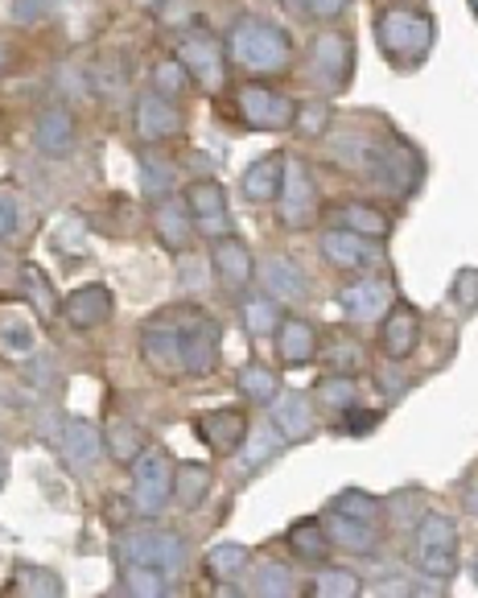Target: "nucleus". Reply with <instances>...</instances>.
Listing matches in <instances>:
<instances>
[{"label":"nucleus","instance_id":"ea45409f","mask_svg":"<svg viewBox=\"0 0 478 598\" xmlns=\"http://www.w3.org/2000/svg\"><path fill=\"white\" fill-rule=\"evenodd\" d=\"M334 512L354 516V520H375V516H379V499L359 492V487H347V492L334 495Z\"/></svg>","mask_w":478,"mask_h":598},{"label":"nucleus","instance_id":"e433bc0d","mask_svg":"<svg viewBox=\"0 0 478 598\" xmlns=\"http://www.w3.org/2000/svg\"><path fill=\"white\" fill-rule=\"evenodd\" d=\"M363 590V582L351 570H322L313 577V595L318 598H354Z\"/></svg>","mask_w":478,"mask_h":598},{"label":"nucleus","instance_id":"a19ab883","mask_svg":"<svg viewBox=\"0 0 478 598\" xmlns=\"http://www.w3.org/2000/svg\"><path fill=\"white\" fill-rule=\"evenodd\" d=\"M34 327L25 322V318H4L0 322V347L9 351V355H29L34 351Z\"/></svg>","mask_w":478,"mask_h":598},{"label":"nucleus","instance_id":"58836bf2","mask_svg":"<svg viewBox=\"0 0 478 598\" xmlns=\"http://www.w3.org/2000/svg\"><path fill=\"white\" fill-rule=\"evenodd\" d=\"M22 281L29 289V297H34V306L42 309V318H50L54 309H59V297H54V285H50V277H46L38 265H25L22 268Z\"/></svg>","mask_w":478,"mask_h":598},{"label":"nucleus","instance_id":"c85d7f7f","mask_svg":"<svg viewBox=\"0 0 478 598\" xmlns=\"http://www.w3.org/2000/svg\"><path fill=\"white\" fill-rule=\"evenodd\" d=\"M70 141H75V120H70V112L54 107V112H46L42 120H38V149H46V153H66Z\"/></svg>","mask_w":478,"mask_h":598},{"label":"nucleus","instance_id":"c9c22d12","mask_svg":"<svg viewBox=\"0 0 478 598\" xmlns=\"http://www.w3.org/2000/svg\"><path fill=\"white\" fill-rule=\"evenodd\" d=\"M240 392L251 396L256 405H272V400H276V371L251 364V368L240 371Z\"/></svg>","mask_w":478,"mask_h":598},{"label":"nucleus","instance_id":"6e6552de","mask_svg":"<svg viewBox=\"0 0 478 598\" xmlns=\"http://www.w3.org/2000/svg\"><path fill=\"white\" fill-rule=\"evenodd\" d=\"M276 206H281V219L289 227H306L318 215V190H313L310 169L293 157H285V182H281Z\"/></svg>","mask_w":478,"mask_h":598},{"label":"nucleus","instance_id":"a878e982","mask_svg":"<svg viewBox=\"0 0 478 598\" xmlns=\"http://www.w3.org/2000/svg\"><path fill=\"white\" fill-rule=\"evenodd\" d=\"M334 545H343V549H351V554H367L375 549V529L372 520H354V516H343L334 512L331 516V529H326Z\"/></svg>","mask_w":478,"mask_h":598},{"label":"nucleus","instance_id":"9d476101","mask_svg":"<svg viewBox=\"0 0 478 598\" xmlns=\"http://www.w3.org/2000/svg\"><path fill=\"white\" fill-rule=\"evenodd\" d=\"M182 339H186V330H182V327H169L166 318L148 322V327L141 330V351H145L148 368L162 371V376H178V371H186Z\"/></svg>","mask_w":478,"mask_h":598},{"label":"nucleus","instance_id":"09e8293b","mask_svg":"<svg viewBox=\"0 0 478 598\" xmlns=\"http://www.w3.org/2000/svg\"><path fill=\"white\" fill-rule=\"evenodd\" d=\"M375 425H379V412L372 409H347V417H343V430L347 433H372Z\"/></svg>","mask_w":478,"mask_h":598},{"label":"nucleus","instance_id":"8fccbe9b","mask_svg":"<svg viewBox=\"0 0 478 598\" xmlns=\"http://www.w3.org/2000/svg\"><path fill=\"white\" fill-rule=\"evenodd\" d=\"M46 9H50V0H13V21L34 25V21L46 17Z\"/></svg>","mask_w":478,"mask_h":598},{"label":"nucleus","instance_id":"3c124183","mask_svg":"<svg viewBox=\"0 0 478 598\" xmlns=\"http://www.w3.org/2000/svg\"><path fill=\"white\" fill-rule=\"evenodd\" d=\"M13 227H17V203H13V194H0V240H9Z\"/></svg>","mask_w":478,"mask_h":598},{"label":"nucleus","instance_id":"f257e3e1","mask_svg":"<svg viewBox=\"0 0 478 598\" xmlns=\"http://www.w3.org/2000/svg\"><path fill=\"white\" fill-rule=\"evenodd\" d=\"M437 25L429 13H416V9H384L375 21V38L379 50L396 62V66H416L434 50Z\"/></svg>","mask_w":478,"mask_h":598},{"label":"nucleus","instance_id":"2eb2a0df","mask_svg":"<svg viewBox=\"0 0 478 598\" xmlns=\"http://www.w3.org/2000/svg\"><path fill=\"white\" fill-rule=\"evenodd\" d=\"M219 347H223L219 322H210V318H194V327H190L186 339H182V355H186L190 376H207V371H215V364H219Z\"/></svg>","mask_w":478,"mask_h":598},{"label":"nucleus","instance_id":"412c9836","mask_svg":"<svg viewBox=\"0 0 478 598\" xmlns=\"http://www.w3.org/2000/svg\"><path fill=\"white\" fill-rule=\"evenodd\" d=\"M276 351H281V359L285 364H310L313 351H318V334L306 318H281V327H276Z\"/></svg>","mask_w":478,"mask_h":598},{"label":"nucleus","instance_id":"f3484780","mask_svg":"<svg viewBox=\"0 0 478 598\" xmlns=\"http://www.w3.org/2000/svg\"><path fill=\"white\" fill-rule=\"evenodd\" d=\"M313 66H318V79L331 82V87H343L347 75H351V41L343 34H322L313 41Z\"/></svg>","mask_w":478,"mask_h":598},{"label":"nucleus","instance_id":"4be33fe9","mask_svg":"<svg viewBox=\"0 0 478 598\" xmlns=\"http://www.w3.org/2000/svg\"><path fill=\"white\" fill-rule=\"evenodd\" d=\"M322 256H326L334 268H363L372 260V244H367L363 236L347 231V227H343V231L334 227V231L322 236Z\"/></svg>","mask_w":478,"mask_h":598},{"label":"nucleus","instance_id":"39448f33","mask_svg":"<svg viewBox=\"0 0 478 598\" xmlns=\"http://www.w3.org/2000/svg\"><path fill=\"white\" fill-rule=\"evenodd\" d=\"M120 561L125 565H157L173 577L186 561V545L173 533H132L120 540Z\"/></svg>","mask_w":478,"mask_h":598},{"label":"nucleus","instance_id":"79ce46f5","mask_svg":"<svg viewBox=\"0 0 478 598\" xmlns=\"http://www.w3.org/2000/svg\"><path fill=\"white\" fill-rule=\"evenodd\" d=\"M153 82H157V96H182L190 87V71L178 59H166L153 66Z\"/></svg>","mask_w":478,"mask_h":598},{"label":"nucleus","instance_id":"864d4df0","mask_svg":"<svg viewBox=\"0 0 478 598\" xmlns=\"http://www.w3.org/2000/svg\"><path fill=\"white\" fill-rule=\"evenodd\" d=\"M347 4H351V0H310V13L313 17H338Z\"/></svg>","mask_w":478,"mask_h":598},{"label":"nucleus","instance_id":"4d7b16f0","mask_svg":"<svg viewBox=\"0 0 478 598\" xmlns=\"http://www.w3.org/2000/svg\"><path fill=\"white\" fill-rule=\"evenodd\" d=\"M0 62H4V50H0Z\"/></svg>","mask_w":478,"mask_h":598},{"label":"nucleus","instance_id":"a18cd8bd","mask_svg":"<svg viewBox=\"0 0 478 598\" xmlns=\"http://www.w3.org/2000/svg\"><path fill=\"white\" fill-rule=\"evenodd\" d=\"M107 446H112V454L120 462H132L141 454V433L132 430V425H107Z\"/></svg>","mask_w":478,"mask_h":598},{"label":"nucleus","instance_id":"f03ea898","mask_svg":"<svg viewBox=\"0 0 478 598\" xmlns=\"http://www.w3.org/2000/svg\"><path fill=\"white\" fill-rule=\"evenodd\" d=\"M231 59L256 75H281V71H289L293 46L276 25L260 17H244L231 29Z\"/></svg>","mask_w":478,"mask_h":598},{"label":"nucleus","instance_id":"9b49d317","mask_svg":"<svg viewBox=\"0 0 478 598\" xmlns=\"http://www.w3.org/2000/svg\"><path fill=\"white\" fill-rule=\"evenodd\" d=\"M194 430L215 454H231L248 442V417L240 409H210L194 421Z\"/></svg>","mask_w":478,"mask_h":598},{"label":"nucleus","instance_id":"c03bdc74","mask_svg":"<svg viewBox=\"0 0 478 598\" xmlns=\"http://www.w3.org/2000/svg\"><path fill=\"white\" fill-rule=\"evenodd\" d=\"M318 396L334 405V409H351L354 405V380L351 376H331V380H322L318 384Z\"/></svg>","mask_w":478,"mask_h":598},{"label":"nucleus","instance_id":"cd10ccee","mask_svg":"<svg viewBox=\"0 0 478 598\" xmlns=\"http://www.w3.org/2000/svg\"><path fill=\"white\" fill-rule=\"evenodd\" d=\"M281 450H285V433L276 425H260L256 433H248V446L240 454V462H244V471H256V467L272 462Z\"/></svg>","mask_w":478,"mask_h":598},{"label":"nucleus","instance_id":"bb28decb","mask_svg":"<svg viewBox=\"0 0 478 598\" xmlns=\"http://www.w3.org/2000/svg\"><path fill=\"white\" fill-rule=\"evenodd\" d=\"M289 549L297 557H306V561H326L331 554V536L322 529V520H297L289 529Z\"/></svg>","mask_w":478,"mask_h":598},{"label":"nucleus","instance_id":"ddd939ff","mask_svg":"<svg viewBox=\"0 0 478 598\" xmlns=\"http://www.w3.org/2000/svg\"><path fill=\"white\" fill-rule=\"evenodd\" d=\"M338 306L347 309V318L354 322H372L384 309L392 306V285L388 281H375V277H363V281H351V285L338 293Z\"/></svg>","mask_w":478,"mask_h":598},{"label":"nucleus","instance_id":"6e6d98bb","mask_svg":"<svg viewBox=\"0 0 478 598\" xmlns=\"http://www.w3.org/2000/svg\"><path fill=\"white\" fill-rule=\"evenodd\" d=\"M475 577H478V557H475Z\"/></svg>","mask_w":478,"mask_h":598},{"label":"nucleus","instance_id":"7c9ffc66","mask_svg":"<svg viewBox=\"0 0 478 598\" xmlns=\"http://www.w3.org/2000/svg\"><path fill=\"white\" fill-rule=\"evenodd\" d=\"M63 450L70 462H95L100 458V430L91 421H66Z\"/></svg>","mask_w":478,"mask_h":598},{"label":"nucleus","instance_id":"0eeeda50","mask_svg":"<svg viewBox=\"0 0 478 598\" xmlns=\"http://www.w3.org/2000/svg\"><path fill=\"white\" fill-rule=\"evenodd\" d=\"M178 62L190 71V79L198 82V87H207V91H219L223 87V50H219V41L203 34V29H190L182 34L178 41Z\"/></svg>","mask_w":478,"mask_h":598},{"label":"nucleus","instance_id":"6ab92c4d","mask_svg":"<svg viewBox=\"0 0 478 598\" xmlns=\"http://www.w3.org/2000/svg\"><path fill=\"white\" fill-rule=\"evenodd\" d=\"M281 182H285V153H269V157L248 165L244 194H248L251 203H272V199L281 194Z\"/></svg>","mask_w":478,"mask_h":598},{"label":"nucleus","instance_id":"393cba45","mask_svg":"<svg viewBox=\"0 0 478 598\" xmlns=\"http://www.w3.org/2000/svg\"><path fill=\"white\" fill-rule=\"evenodd\" d=\"M338 224L347 227V231H354V236H363V240H384L392 231L388 215L367 203H343L338 206Z\"/></svg>","mask_w":478,"mask_h":598},{"label":"nucleus","instance_id":"1a4fd4ad","mask_svg":"<svg viewBox=\"0 0 478 598\" xmlns=\"http://www.w3.org/2000/svg\"><path fill=\"white\" fill-rule=\"evenodd\" d=\"M186 211L194 227L210 236V240H223L231 236V215H228V199H223V186L210 182V178H198V182L186 190Z\"/></svg>","mask_w":478,"mask_h":598},{"label":"nucleus","instance_id":"aec40b11","mask_svg":"<svg viewBox=\"0 0 478 598\" xmlns=\"http://www.w3.org/2000/svg\"><path fill=\"white\" fill-rule=\"evenodd\" d=\"M272 425L285 433V442H301V437H310V430H313L310 400L297 396V392L276 396V400H272Z\"/></svg>","mask_w":478,"mask_h":598},{"label":"nucleus","instance_id":"72a5a7b5","mask_svg":"<svg viewBox=\"0 0 478 598\" xmlns=\"http://www.w3.org/2000/svg\"><path fill=\"white\" fill-rule=\"evenodd\" d=\"M13 595H63V582L59 574H50V570H38V565H22L17 577H13Z\"/></svg>","mask_w":478,"mask_h":598},{"label":"nucleus","instance_id":"f704fd0d","mask_svg":"<svg viewBox=\"0 0 478 598\" xmlns=\"http://www.w3.org/2000/svg\"><path fill=\"white\" fill-rule=\"evenodd\" d=\"M125 586L132 595L162 598L169 586V574L166 570H157V565H125Z\"/></svg>","mask_w":478,"mask_h":598},{"label":"nucleus","instance_id":"37998d69","mask_svg":"<svg viewBox=\"0 0 478 598\" xmlns=\"http://www.w3.org/2000/svg\"><path fill=\"white\" fill-rule=\"evenodd\" d=\"M293 124H297L306 137H322L326 124H331V107H326L322 100H306L297 112H293Z\"/></svg>","mask_w":478,"mask_h":598},{"label":"nucleus","instance_id":"dca6fc26","mask_svg":"<svg viewBox=\"0 0 478 598\" xmlns=\"http://www.w3.org/2000/svg\"><path fill=\"white\" fill-rule=\"evenodd\" d=\"M421 343V318H416L413 306H392L388 318H384V330H379V347L388 359H409Z\"/></svg>","mask_w":478,"mask_h":598},{"label":"nucleus","instance_id":"a211bd4d","mask_svg":"<svg viewBox=\"0 0 478 598\" xmlns=\"http://www.w3.org/2000/svg\"><path fill=\"white\" fill-rule=\"evenodd\" d=\"M210 260L219 268V277H223V285L228 289H244L251 281V252L235 236H223V240H215V252H210Z\"/></svg>","mask_w":478,"mask_h":598},{"label":"nucleus","instance_id":"c756f323","mask_svg":"<svg viewBox=\"0 0 478 598\" xmlns=\"http://www.w3.org/2000/svg\"><path fill=\"white\" fill-rule=\"evenodd\" d=\"M264 285H269V297H276V302H297L306 293V277L289 260H269L264 265Z\"/></svg>","mask_w":478,"mask_h":598},{"label":"nucleus","instance_id":"473e14b6","mask_svg":"<svg viewBox=\"0 0 478 598\" xmlns=\"http://www.w3.org/2000/svg\"><path fill=\"white\" fill-rule=\"evenodd\" d=\"M244 327H248L256 339H264V334H272V330L281 327L276 297H248V302H244Z\"/></svg>","mask_w":478,"mask_h":598},{"label":"nucleus","instance_id":"b1692460","mask_svg":"<svg viewBox=\"0 0 478 598\" xmlns=\"http://www.w3.org/2000/svg\"><path fill=\"white\" fill-rule=\"evenodd\" d=\"M210 492V471L203 462H178L173 467V499H178V508H186L194 512Z\"/></svg>","mask_w":478,"mask_h":598},{"label":"nucleus","instance_id":"423d86ee","mask_svg":"<svg viewBox=\"0 0 478 598\" xmlns=\"http://www.w3.org/2000/svg\"><path fill=\"white\" fill-rule=\"evenodd\" d=\"M293 112H297V107H293L289 96H281V91H272V87H260V82L240 87V116H244L251 128H260V132L289 128Z\"/></svg>","mask_w":478,"mask_h":598},{"label":"nucleus","instance_id":"603ef678","mask_svg":"<svg viewBox=\"0 0 478 598\" xmlns=\"http://www.w3.org/2000/svg\"><path fill=\"white\" fill-rule=\"evenodd\" d=\"M190 17H194L190 0H169V4H162V21H166V25H182V21Z\"/></svg>","mask_w":478,"mask_h":598},{"label":"nucleus","instance_id":"5fc2aeb1","mask_svg":"<svg viewBox=\"0 0 478 598\" xmlns=\"http://www.w3.org/2000/svg\"><path fill=\"white\" fill-rule=\"evenodd\" d=\"M470 9H475V17H478V0H470Z\"/></svg>","mask_w":478,"mask_h":598},{"label":"nucleus","instance_id":"2f4dec72","mask_svg":"<svg viewBox=\"0 0 478 598\" xmlns=\"http://www.w3.org/2000/svg\"><path fill=\"white\" fill-rule=\"evenodd\" d=\"M244 565H248V549L235 545V540H223V545H215V549L207 554V574L219 577V582L240 577L244 574Z\"/></svg>","mask_w":478,"mask_h":598},{"label":"nucleus","instance_id":"7ed1b4c3","mask_svg":"<svg viewBox=\"0 0 478 598\" xmlns=\"http://www.w3.org/2000/svg\"><path fill=\"white\" fill-rule=\"evenodd\" d=\"M416 561L434 582L457 574V529L450 516H425L416 529Z\"/></svg>","mask_w":478,"mask_h":598},{"label":"nucleus","instance_id":"5701e85b","mask_svg":"<svg viewBox=\"0 0 478 598\" xmlns=\"http://www.w3.org/2000/svg\"><path fill=\"white\" fill-rule=\"evenodd\" d=\"M153 227H157L162 244L178 252V247H186L190 231H194V219H190L186 203H173V199H166V203H157V211H153Z\"/></svg>","mask_w":478,"mask_h":598},{"label":"nucleus","instance_id":"f8f14e48","mask_svg":"<svg viewBox=\"0 0 478 598\" xmlns=\"http://www.w3.org/2000/svg\"><path fill=\"white\" fill-rule=\"evenodd\" d=\"M112 309H116V302H112V289L107 285H83V289H75V293L63 302V318L75 330H95L112 318Z\"/></svg>","mask_w":478,"mask_h":598},{"label":"nucleus","instance_id":"de8ad7c7","mask_svg":"<svg viewBox=\"0 0 478 598\" xmlns=\"http://www.w3.org/2000/svg\"><path fill=\"white\" fill-rule=\"evenodd\" d=\"M454 297H457V306H462V309H475V306H478V272H475V268L457 272Z\"/></svg>","mask_w":478,"mask_h":598},{"label":"nucleus","instance_id":"4c0bfd02","mask_svg":"<svg viewBox=\"0 0 478 598\" xmlns=\"http://www.w3.org/2000/svg\"><path fill=\"white\" fill-rule=\"evenodd\" d=\"M251 595H276V598L293 595V574L285 565H276V561H264L256 570V577H251Z\"/></svg>","mask_w":478,"mask_h":598},{"label":"nucleus","instance_id":"4468645a","mask_svg":"<svg viewBox=\"0 0 478 598\" xmlns=\"http://www.w3.org/2000/svg\"><path fill=\"white\" fill-rule=\"evenodd\" d=\"M137 137L148 144L157 141H169V137H178V128H182V116H178V107L166 103V96H141L137 100Z\"/></svg>","mask_w":478,"mask_h":598},{"label":"nucleus","instance_id":"20e7f679","mask_svg":"<svg viewBox=\"0 0 478 598\" xmlns=\"http://www.w3.org/2000/svg\"><path fill=\"white\" fill-rule=\"evenodd\" d=\"M173 495V462L166 450H148L132 458V508L141 516H162Z\"/></svg>","mask_w":478,"mask_h":598},{"label":"nucleus","instance_id":"49530a36","mask_svg":"<svg viewBox=\"0 0 478 598\" xmlns=\"http://www.w3.org/2000/svg\"><path fill=\"white\" fill-rule=\"evenodd\" d=\"M141 186H145L148 194H162L173 186V165L162 162V157H145L141 162Z\"/></svg>","mask_w":478,"mask_h":598}]
</instances>
